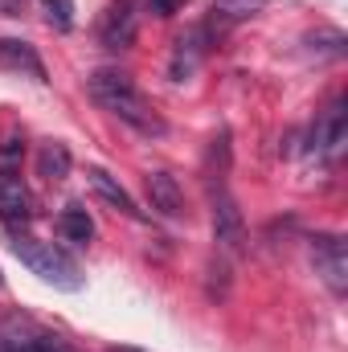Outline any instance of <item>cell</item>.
Segmentation results:
<instances>
[{
    "label": "cell",
    "instance_id": "6da1fadb",
    "mask_svg": "<svg viewBox=\"0 0 348 352\" xmlns=\"http://www.w3.org/2000/svg\"><path fill=\"white\" fill-rule=\"evenodd\" d=\"M87 87H90V98H94L102 111H111L115 119H123V123L135 127L140 135H148V140L168 135V123L148 107V98L135 90L131 74H123V70H94Z\"/></svg>",
    "mask_w": 348,
    "mask_h": 352
},
{
    "label": "cell",
    "instance_id": "7a4b0ae2",
    "mask_svg": "<svg viewBox=\"0 0 348 352\" xmlns=\"http://www.w3.org/2000/svg\"><path fill=\"white\" fill-rule=\"evenodd\" d=\"M12 254L29 266L37 278H45V283L58 287V291H78V287H83L78 263H74L62 246H54V242H37V238L17 234V238H12Z\"/></svg>",
    "mask_w": 348,
    "mask_h": 352
},
{
    "label": "cell",
    "instance_id": "3957f363",
    "mask_svg": "<svg viewBox=\"0 0 348 352\" xmlns=\"http://www.w3.org/2000/svg\"><path fill=\"white\" fill-rule=\"evenodd\" d=\"M0 352H74L66 336L41 328L37 320L12 311L0 320Z\"/></svg>",
    "mask_w": 348,
    "mask_h": 352
},
{
    "label": "cell",
    "instance_id": "277c9868",
    "mask_svg": "<svg viewBox=\"0 0 348 352\" xmlns=\"http://www.w3.org/2000/svg\"><path fill=\"white\" fill-rule=\"evenodd\" d=\"M213 242L226 254H242L246 250V221H242V209L234 205V197L226 188L213 192Z\"/></svg>",
    "mask_w": 348,
    "mask_h": 352
},
{
    "label": "cell",
    "instance_id": "5b68a950",
    "mask_svg": "<svg viewBox=\"0 0 348 352\" xmlns=\"http://www.w3.org/2000/svg\"><path fill=\"white\" fill-rule=\"evenodd\" d=\"M312 263H316V274H320L336 295H345L348 291V246H345V238H336V234L312 238Z\"/></svg>",
    "mask_w": 348,
    "mask_h": 352
},
{
    "label": "cell",
    "instance_id": "8992f818",
    "mask_svg": "<svg viewBox=\"0 0 348 352\" xmlns=\"http://www.w3.org/2000/svg\"><path fill=\"white\" fill-rule=\"evenodd\" d=\"M135 8H131V0H115L107 12H102V21H98V41L107 45V50H127L131 41H135Z\"/></svg>",
    "mask_w": 348,
    "mask_h": 352
},
{
    "label": "cell",
    "instance_id": "52a82bcc",
    "mask_svg": "<svg viewBox=\"0 0 348 352\" xmlns=\"http://www.w3.org/2000/svg\"><path fill=\"white\" fill-rule=\"evenodd\" d=\"M312 152H324V156H340L348 144V111H345V98H336L328 111H324V119H320V127H316V135H312Z\"/></svg>",
    "mask_w": 348,
    "mask_h": 352
},
{
    "label": "cell",
    "instance_id": "ba28073f",
    "mask_svg": "<svg viewBox=\"0 0 348 352\" xmlns=\"http://www.w3.org/2000/svg\"><path fill=\"white\" fill-rule=\"evenodd\" d=\"M87 184H90V192H94L98 201H107L115 213H123V217H131V221H144V209L131 201V192L107 173V168H87Z\"/></svg>",
    "mask_w": 348,
    "mask_h": 352
},
{
    "label": "cell",
    "instance_id": "9c48e42d",
    "mask_svg": "<svg viewBox=\"0 0 348 352\" xmlns=\"http://www.w3.org/2000/svg\"><path fill=\"white\" fill-rule=\"evenodd\" d=\"M33 217V197L17 173H0V221L4 226H25Z\"/></svg>",
    "mask_w": 348,
    "mask_h": 352
},
{
    "label": "cell",
    "instance_id": "30bf717a",
    "mask_svg": "<svg viewBox=\"0 0 348 352\" xmlns=\"http://www.w3.org/2000/svg\"><path fill=\"white\" fill-rule=\"evenodd\" d=\"M0 70H12V74H25L33 82H45V66H41L37 50L29 41H17V37H0Z\"/></svg>",
    "mask_w": 348,
    "mask_h": 352
},
{
    "label": "cell",
    "instance_id": "8fae6325",
    "mask_svg": "<svg viewBox=\"0 0 348 352\" xmlns=\"http://www.w3.org/2000/svg\"><path fill=\"white\" fill-rule=\"evenodd\" d=\"M148 201L160 217H184V188L173 173H148Z\"/></svg>",
    "mask_w": 348,
    "mask_h": 352
},
{
    "label": "cell",
    "instance_id": "7c38bea8",
    "mask_svg": "<svg viewBox=\"0 0 348 352\" xmlns=\"http://www.w3.org/2000/svg\"><path fill=\"white\" fill-rule=\"evenodd\" d=\"M205 29H193V33H184V37H176V50H173V66H168V78L173 82H184L197 66H201V58H205Z\"/></svg>",
    "mask_w": 348,
    "mask_h": 352
},
{
    "label": "cell",
    "instance_id": "4fadbf2b",
    "mask_svg": "<svg viewBox=\"0 0 348 352\" xmlns=\"http://www.w3.org/2000/svg\"><path fill=\"white\" fill-rule=\"evenodd\" d=\"M70 168H74V160H70V148H66V144L50 140V144L37 148V176H41L45 184H62V180L70 176Z\"/></svg>",
    "mask_w": 348,
    "mask_h": 352
},
{
    "label": "cell",
    "instance_id": "5bb4252c",
    "mask_svg": "<svg viewBox=\"0 0 348 352\" xmlns=\"http://www.w3.org/2000/svg\"><path fill=\"white\" fill-rule=\"evenodd\" d=\"M58 234L66 242H74V246H87L90 238H94V217H90L83 205H66L58 213Z\"/></svg>",
    "mask_w": 348,
    "mask_h": 352
},
{
    "label": "cell",
    "instance_id": "9a60e30c",
    "mask_svg": "<svg viewBox=\"0 0 348 352\" xmlns=\"http://www.w3.org/2000/svg\"><path fill=\"white\" fill-rule=\"evenodd\" d=\"M262 8H266V0H213V21L217 25H242V21H250V16H259Z\"/></svg>",
    "mask_w": 348,
    "mask_h": 352
},
{
    "label": "cell",
    "instance_id": "2e32d148",
    "mask_svg": "<svg viewBox=\"0 0 348 352\" xmlns=\"http://www.w3.org/2000/svg\"><path fill=\"white\" fill-rule=\"evenodd\" d=\"M45 21L58 33H70L74 29V0H45Z\"/></svg>",
    "mask_w": 348,
    "mask_h": 352
},
{
    "label": "cell",
    "instance_id": "e0dca14e",
    "mask_svg": "<svg viewBox=\"0 0 348 352\" xmlns=\"http://www.w3.org/2000/svg\"><path fill=\"white\" fill-rule=\"evenodd\" d=\"M21 160H25V140L21 135L0 140V173H21Z\"/></svg>",
    "mask_w": 348,
    "mask_h": 352
},
{
    "label": "cell",
    "instance_id": "ac0fdd59",
    "mask_svg": "<svg viewBox=\"0 0 348 352\" xmlns=\"http://www.w3.org/2000/svg\"><path fill=\"white\" fill-rule=\"evenodd\" d=\"M307 45H316L320 54H332V58H340L345 54V33H336V29H328V33H320V37H307Z\"/></svg>",
    "mask_w": 348,
    "mask_h": 352
},
{
    "label": "cell",
    "instance_id": "d6986e66",
    "mask_svg": "<svg viewBox=\"0 0 348 352\" xmlns=\"http://www.w3.org/2000/svg\"><path fill=\"white\" fill-rule=\"evenodd\" d=\"M148 8H152L156 16H173L176 8H180V0H148Z\"/></svg>",
    "mask_w": 348,
    "mask_h": 352
},
{
    "label": "cell",
    "instance_id": "ffe728a7",
    "mask_svg": "<svg viewBox=\"0 0 348 352\" xmlns=\"http://www.w3.org/2000/svg\"><path fill=\"white\" fill-rule=\"evenodd\" d=\"M0 8H12V0H0Z\"/></svg>",
    "mask_w": 348,
    "mask_h": 352
},
{
    "label": "cell",
    "instance_id": "44dd1931",
    "mask_svg": "<svg viewBox=\"0 0 348 352\" xmlns=\"http://www.w3.org/2000/svg\"><path fill=\"white\" fill-rule=\"evenodd\" d=\"M0 283H4V278H0Z\"/></svg>",
    "mask_w": 348,
    "mask_h": 352
}]
</instances>
